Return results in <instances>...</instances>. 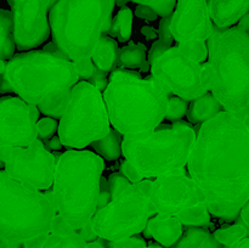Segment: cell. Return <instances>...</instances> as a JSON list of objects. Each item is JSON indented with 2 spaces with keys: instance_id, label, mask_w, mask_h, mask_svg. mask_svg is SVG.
Segmentation results:
<instances>
[{
  "instance_id": "28",
  "label": "cell",
  "mask_w": 249,
  "mask_h": 248,
  "mask_svg": "<svg viewBox=\"0 0 249 248\" xmlns=\"http://www.w3.org/2000/svg\"><path fill=\"white\" fill-rule=\"evenodd\" d=\"M71 92H72V89L61 92V94L46 100L45 102H43V104L38 106L39 112L45 114L46 117H51V118L60 121V118L63 116L68 106V102H70L71 99Z\"/></svg>"
},
{
  "instance_id": "18",
  "label": "cell",
  "mask_w": 249,
  "mask_h": 248,
  "mask_svg": "<svg viewBox=\"0 0 249 248\" xmlns=\"http://www.w3.org/2000/svg\"><path fill=\"white\" fill-rule=\"evenodd\" d=\"M214 26L230 28L240 23L249 12V0H208Z\"/></svg>"
},
{
  "instance_id": "17",
  "label": "cell",
  "mask_w": 249,
  "mask_h": 248,
  "mask_svg": "<svg viewBox=\"0 0 249 248\" xmlns=\"http://www.w3.org/2000/svg\"><path fill=\"white\" fill-rule=\"evenodd\" d=\"M23 248H87V242L56 213L50 230L23 243Z\"/></svg>"
},
{
  "instance_id": "40",
  "label": "cell",
  "mask_w": 249,
  "mask_h": 248,
  "mask_svg": "<svg viewBox=\"0 0 249 248\" xmlns=\"http://www.w3.org/2000/svg\"><path fill=\"white\" fill-rule=\"evenodd\" d=\"M240 216H241V219H242L243 224L249 228V199H248L247 203L245 204V207L242 208V211H241Z\"/></svg>"
},
{
  "instance_id": "8",
  "label": "cell",
  "mask_w": 249,
  "mask_h": 248,
  "mask_svg": "<svg viewBox=\"0 0 249 248\" xmlns=\"http://www.w3.org/2000/svg\"><path fill=\"white\" fill-rule=\"evenodd\" d=\"M196 138L189 122L177 121L172 128L124 136L123 156L143 179H156L185 169Z\"/></svg>"
},
{
  "instance_id": "47",
  "label": "cell",
  "mask_w": 249,
  "mask_h": 248,
  "mask_svg": "<svg viewBox=\"0 0 249 248\" xmlns=\"http://www.w3.org/2000/svg\"><path fill=\"white\" fill-rule=\"evenodd\" d=\"M53 1H55V4H56V2H57V1H58V0H53Z\"/></svg>"
},
{
  "instance_id": "38",
  "label": "cell",
  "mask_w": 249,
  "mask_h": 248,
  "mask_svg": "<svg viewBox=\"0 0 249 248\" xmlns=\"http://www.w3.org/2000/svg\"><path fill=\"white\" fill-rule=\"evenodd\" d=\"M80 236L83 237V240L85 241V242H91V241H95L99 238V236L96 235V232L94 231V229H92L91 224H87V225L84 226V228L80 229Z\"/></svg>"
},
{
  "instance_id": "35",
  "label": "cell",
  "mask_w": 249,
  "mask_h": 248,
  "mask_svg": "<svg viewBox=\"0 0 249 248\" xmlns=\"http://www.w3.org/2000/svg\"><path fill=\"white\" fill-rule=\"evenodd\" d=\"M90 84L94 85L97 90H100L101 92H104L106 90L107 85L109 82V74L105 71L99 70L97 67H94V72H92L91 77L87 80Z\"/></svg>"
},
{
  "instance_id": "46",
  "label": "cell",
  "mask_w": 249,
  "mask_h": 248,
  "mask_svg": "<svg viewBox=\"0 0 249 248\" xmlns=\"http://www.w3.org/2000/svg\"><path fill=\"white\" fill-rule=\"evenodd\" d=\"M148 248H170V247H164V246L160 245L158 242H153V243H150V245H147Z\"/></svg>"
},
{
  "instance_id": "44",
  "label": "cell",
  "mask_w": 249,
  "mask_h": 248,
  "mask_svg": "<svg viewBox=\"0 0 249 248\" xmlns=\"http://www.w3.org/2000/svg\"><path fill=\"white\" fill-rule=\"evenodd\" d=\"M6 66H7V61L0 60V77L4 75L5 70H6Z\"/></svg>"
},
{
  "instance_id": "14",
  "label": "cell",
  "mask_w": 249,
  "mask_h": 248,
  "mask_svg": "<svg viewBox=\"0 0 249 248\" xmlns=\"http://www.w3.org/2000/svg\"><path fill=\"white\" fill-rule=\"evenodd\" d=\"M14 17V35L19 51H29L45 43L51 34L49 12L53 0H6Z\"/></svg>"
},
{
  "instance_id": "15",
  "label": "cell",
  "mask_w": 249,
  "mask_h": 248,
  "mask_svg": "<svg viewBox=\"0 0 249 248\" xmlns=\"http://www.w3.org/2000/svg\"><path fill=\"white\" fill-rule=\"evenodd\" d=\"M39 109L18 96L0 99V147H24L38 139Z\"/></svg>"
},
{
  "instance_id": "20",
  "label": "cell",
  "mask_w": 249,
  "mask_h": 248,
  "mask_svg": "<svg viewBox=\"0 0 249 248\" xmlns=\"http://www.w3.org/2000/svg\"><path fill=\"white\" fill-rule=\"evenodd\" d=\"M223 111L225 109L218 101V99L211 91H208L202 96L190 101L186 117L189 123L203 124L213 119Z\"/></svg>"
},
{
  "instance_id": "3",
  "label": "cell",
  "mask_w": 249,
  "mask_h": 248,
  "mask_svg": "<svg viewBox=\"0 0 249 248\" xmlns=\"http://www.w3.org/2000/svg\"><path fill=\"white\" fill-rule=\"evenodd\" d=\"M114 5L116 0H58L50 9L53 44L74 63L80 79L94 72L92 53L111 28Z\"/></svg>"
},
{
  "instance_id": "13",
  "label": "cell",
  "mask_w": 249,
  "mask_h": 248,
  "mask_svg": "<svg viewBox=\"0 0 249 248\" xmlns=\"http://www.w3.org/2000/svg\"><path fill=\"white\" fill-rule=\"evenodd\" d=\"M0 160L7 174L14 179L40 191L53 186L56 158L40 139L24 147H0Z\"/></svg>"
},
{
  "instance_id": "39",
  "label": "cell",
  "mask_w": 249,
  "mask_h": 248,
  "mask_svg": "<svg viewBox=\"0 0 249 248\" xmlns=\"http://www.w3.org/2000/svg\"><path fill=\"white\" fill-rule=\"evenodd\" d=\"M45 146H46V148H48L49 151H58L60 150L61 147H62V142H61V139H60V136H58V134L57 135H55V136H53V138L50 139V140H48V141H45Z\"/></svg>"
},
{
  "instance_id": "12",
  "label": "cell",
  "mask_w": 249,
  "mask_h": 248,
  "mask_svg": "<svg viewBox=\"0 0 249 248\" xmlns=\"http://www.w3.org/2000/svg\"><path fill=\"white\" fill-rule=\"evenodd\" d=\"M170 33L178 46L198 62L208 58V41L214 29L208 0H177L170 17Z\"/></svg>"
},
{
  "instance_id": "5",
  "label": "cell",
  "mask_w": 249,
  "mask_h": 248,
  "mask_svg": "<svg viewBox=\"0 0 249 248\" xmlns=\"http://www.w3.org/2000/svg\"><path fill=\"white\" fill-rule=\"evenodd\" d=\"M104 158L87 150H68L56 159L51 201L74 230L91 221L99 207Z\"/></svg>"
},
{
  "instance_id": "32",
  "label": "cell",
  "mask_w": 249,
  "mask_h": 248,
  "mask_svg": "<svg viewBox=\"0 0 249 248\" xmlns=\"http://www.w3.org/2000/svg\"><path fill=\"white\" fill-rule=\"evenodd\" d=\"M131 1L152 7L156 14L160 17L172 16L175 5H177V0H131Z\"/></svg>"
},
{
  "instance_id": "37",
  "label": "cell",
  "mask_w": 249,
  "mask_h": 248,
  "mask_svg": "<svg viewBox=\"0 0 249 248\" xmlns=\"http://www.w3.org/2000/svg\"><path fill=\"white\" fill-rule=\"evenodd\" d=\"M135 15L139 18H145L148 19V21H155L158 16L155 10L152 7L147 6V5H138L135 10Z\"/></svg>"
},
{
  "instance_id": "29",
  "label": "cell",
  "mask_w": 249,
  "mask_h": 248,
  "mask_svg": "<svg viewBox=\"0 0 249 248\" xmlns=\"http://www.w3.org/2000/svg\"><path fill=\"white\" fill-rule=\"evenodd\" d=\"M248 230L245 225L242 224H233V225L225 226V228L218 229L214 231V237L216 238L219 243L224 246V247H232L236 243L240 242L241 240L247 236Z\"/></svg>"
},
{
  "instance_id": "10",
  "label": "cell",
  "mask_w": 249,
  "mask_h": 248,
  "mask_svg": "<svg viewBox=\"0 0 249 248\" xmlns=\"http://www.w3.org/2000/svg\"><path fill=\"white\" fill-rule=\"evenodd\" d=\"M58 136L66 147L83 150L111 130L104 94L87 80L72 88L71 99L60 118Z\"/></svg>"
},
{
  "instance_id": "41",
  "label": "cell",
  "mask_w": 249,
  "mask_h": 248,
  "mask_svg": "<svg viewBox=\"0 0 249 248\" xmlns=\"http://www.w3.org/2000/svg\"><path fill=\"white\" fill-rule=\"evenodd\" d=\"M87 248H107V247L101 242V240H95V241H91V242H87Z\"/></svg>"
},
{
  "instance_id": "43",
  "label": "cell",
  "mask_w": 249,
  "mask_h": 248,
  "mask_svg": "<svg viewBox=\"0 0 249 248\" xmlns=\"http://www.w3.org/2000/svg\"><path fill=\"white\" fill-rule=\"evenodd\" d=\"M230 248H249V237H245L243 240H241L240 242L236 243L235 246Z\"/></svg>"
},
{
  "instance_id": "7",
  "label": "cell",
  "mask_w": 249,
  "mask_h": 248,
  "mask_svg": "<svg viewBox=\"0 0 249 248\" xmlns=\"http://www.w3.org/2000/svg\"><path fill=\"white\" fill-rule=\"evenodd\" d=\"M55 215L51 197L10 177L0 160V241L23 245L48 232Z\"/></svg>"
},
{
  "instance_id": "22",
  "label": "cell",
  "mask_w": 249,
  "mask_h": 248,
  "mask_svg": "<svg viewBox=\"0 0 249 248\" xmlns=\"http://www.w3.org/2000/svg\"><path fill=\"white\" fill-rule=\"evenodd\" d=\"M118 67L124 70L148 72L151 66L145 46L142 44L129 43L128 45L119 49Z\"/></svg>"
},
{
  "instance_id": "34",
  "label": "cell",
  "mask_w": 249,
  "mask_h": 248,
  "mask_svg": "<svg viewBox=\"0 0 249 248\" xmlns=\"http://www.w3.org/2000/svg\"><path fill=\"white\" fill-rule=\"evenodd\" d=\"M107 248H148L145 240L138 236L125 238L121 241H108Z\"/></svg>"
},
{
  "instance_id": "25",
  "label": "cell",
  "mask_w": 249,
  "mask_h": 248,
  "mask_svg": "<svg viewBox=\"0 0 249 248\" xmlns=\"http://www.w3.org/2000/svg\"><path fill=\"white\" fill-rule=\"evenodd\" d=\"M123 138L124 136L118 130L111 128L105 138L92 142L91 146L96 155L101 158L106 160H116L123 155Z\"/></svg>"
},
{
  "instance_id": "1",
  "label": "cell",
  "mask_w": 249,
  "mask_h": 248,
  "mask_svg": "<svg viewBox=\"0 0 249 248\" xmlns=\"http://www.w3.org/2000/svg\"><path fill=\"white\" fill-rule=\"evenodd\" d=\"M186 167L211 214L235 220L249 199V113L201 124Z\"/></svg>"
},
{
  "instance_id": "26",
  "label": "cell",
  "mask_w": 249,
  "mask_h": 248,
  "mask_svg": "<svg viewBox=\"0 0 249 248\" xmlns=\"http://www.w3.org/2000/svg\"><path fill=\"white\" fill-rule=\"evenodd\" d=\"M131 27H133V11L129 7L123 6L112 19L111 28L107 34L125 43L130 40L131 29H133Z\"/></svg>"
},
{
  "instance_id": "23",
  "label": "cell",
  "mask_w": 249,
  "mask_h": 248,
  "mask_svg": "<svg viewBox=\"0 0 249 248\" xmlns=\"http://www.w3.org/2000/svg\"><path fill=\"white\" fill-rule=\"evenodd\" d=\"M175 248H224V246L207 229L192 226L182 233Z\"/></svg>"
},
{
  "instance_id": "30",
  "label": "cell",
  "mask_w": 249,
  "mask_h": 248,
  "mask_svg": "<svg viewBox=\"0 0 249 248\" xmlns=\"http://www.w3.org/2000/svg\"><path fill=\"white\" fill-rule=\"evenodd\" d=\"M189 101H186V100L181 99V97L179 96L169 97L165 119L173 122L180 121L182 117L186 116L187 109H189Z\"/></svg>"
},
{
  "instance_id": "45",
  "label": "cell",
  "mask_w": 249,
  "mask_h": 248,
  "mask_svg": "<svg viewBox=\"0 0 249 248\" xmlns=\"http://www.w3.org/2000/svg\"><path fill=\"white\" fill-rule=\"evenodd\" d=\"M129 1H131V0H116V5L119 7H123L125 6Z\"/></svg>"
},
{
  "instance_id": "2",
  "label": "cell",
  "mask_w": 249,
  "mask_h": 248,
  "mask_svg": "<svg viewBox=\"0 0 249 248\" xmlns=\"http://www.w3.org/2000/svg\"><path fill=\"white\" fill-rule=\"evenodd\" d=\"M111 126L123 136L155 131L165 119L170 91L155 77L117 68L104 92Z\"/></svg>"
},
{
  "instance_id": "33",
  "label": "cell",
  "mask_w": 249,
  "mask_h": 248,
  "mask_svg": "<svg viewBox=\"0 0 249 248\" xmlns=\"http://www.w3.org/2000/svg\"><path fill=\"white\" fill-rule=\"evenodd\" d=\"M131 182L122 174L119 173H113L111 177H108V180H106V189L107 192H108L109 197H113L114 195H117L118 192H121L122 190L125 189L128 185H130Z\"/></svg>"
},
{
  "instance_id": "11",
  "label": "cell",
  "mask_w": 249,
  "mask_h": 248,
  "mask_svg": "<svg viewBox=\"0 0 249 248\" xmlns=\"http://www.w3.org/2000/svg\"><path fill=\"white\" fill-rule=\"evenodd\" d=\"M151 74L165 85L170 94L192 101L208 92L203 79V63L185 53L179 46L150 51Z\"/></svg>"
},
{
  "instance_id": "31",
  "label": "cell",
  "mask_w": 249,
  "mask_h": 248,
  "mask_svg": "<svg viewBox=\"0 0 249 248\" xmlns=\"http://www.w3.org/2000/svg\"><path fill=\"white\" fill-rule=\"evenodd\" d=\"M58 126L60 122L51 117H45V118L39 119L36 123V130H38V139H40L43 142L50 140L53 136L58 134Z\"/></svg>"
},
{
  "instance_id": "6",
  "label": "cell",
  "mask_w": 249,
  "mask_h": 248,
  "mask_svg": "<svg viewBox=\"0 0 249 248\" xmlns=\"http://www.w3.org/2000/svg\"><path fill=\"white\" fill-rule=\"evenodd\" d=\"M2 78L14 94L36 107L71 90L80 79L74 63L53 43L43 50L16 53L7 61Z\"/></svg>"
},
{
  "instance_id": "4",
  "label": "cell",
  "mask_w": 249,
  "mask_h": 248,
  "mask_svg": "<svg viewBox=\"0 0 249 248\" xmlns=\"http://www.w3.org/2000/svg\"><path fill=\"white\" fill-rule=\"evenodd\" d=\"M207 46L203 79L208 90L225 111L249 113V32L214 26Z\"/></svg>"
},
{
  "instance_id": "24",
  "label": "cell",
  "mask_w": 249,
  "mask_h": 248,
  "mask_svg": "<svg viewBox=\"0 0 249 248\" xmlns=\"http://www.w3.org/2000/svg\"><path fill=\"white\" fill-rule=\"evenodd\" d=\"M16 49L12 12L0 9V60H11Z\"/></svg>"
},
{
  "instance_id": "36",
  "label": "cell",
  "mask_w": 249,
  "mask_h": 248,
  "mask_svg": "<svg viewBox=\"0 0 249 248\" xmlns=\"http://www.w3.org/2000/svg\"><path fill=\"white\" fill-rule=\"evenodd\" d=\"M121 173L130 182H140V181H142V180H145L143 179L142 175L139 174V173L135 170V168H134L130 163L126 162V160H124V162L122 163Z\"/></svg>"
},
{
  "instance_id": "27",
  "label": "cell",
  "mask_w": 249,
  "mask_h": 248,
  "mask_svg": "<svg viewBox=\"0 0 249 248\" xmlns=\"http://www.w3.org/2000/svg\"><path fill=\"white\" fill-rule=\"evenodd\" d=\"M177 218L179 219L182 225L203 228L211 223V212H209L206 203H199L178 214Z\"/></svg>"
},
{
  "instance_id": "9",
  "label": "cell",
  "mask_w": 249,
  "mask_h": 248,
  "mask_svg": "<svg viewBox=\"0 0 249 248\" xmlns=\"http://www.w3.org/2000/svg\"><path fill=\"white\" fill-rule=\"evenodd\" d=\"M152 180L145 179L114 195L92 216V229L101 240L121 241L142 232L148 220L157 214L151 201Z\"/></svg>"
},
{
  "instance_id": "21",
  "label": "cell",
  "mask_w": 249,
  "mask_h": 248,
  "mask_svg": "<svg viewBox=\"0 0 249 248\" xmlns=\"http://www.w3.org/2000/svg\"><path fill=\"white\" fill-rule=\"evenodd\" d=\"M118 56L119 48L117 41L108 34H104L95 48L91 60L95 67L111 73L118 68Z\"/></svg>"
},
{
  "instance_id": "42",
  "label": "cell",
  "mask_w": 249,
  "mask_h": 248,
  "mask_svg": "<svg viewBox=\"0 0 249 248\" xmlns=\"http://www.w3.org/2000/svg\"><path fill=\"white\" fill-rule=\"evenodd\" d=\"M238 27H241V28L245 29V31L249 32V12L245 17H243L242 19H241L240 23H238Z\"/></svg>"
},
{
  "instance_id": "19",
  "label": "cell",
  "mask_w": 249,
  "mask_h": 248,
  "mask_svg": "<svg viewBox=\"0 0 249 248\" xmlns=\"http://www.w3.org/2000/svg\"><path fill=\"white\" fill-rule=\"evenodd\" d=\"M145 230L156 242L164 247H172L182 236V224L177 216L157 213L148 220Z\"/></svg>"
},
{
  "instance_id": "16",
  "label": "cell",
  "mask_w": 249,
  "mask_h": 248,
  "mask_svg": "<svg viewBox=\"0 0 249 248\" xmlns=\"http://www.w3.org/2000/svg\"><path fill=\"white\" fill-rule=\"evenodd\" d=\"M151 201L158 214L173 216L204 203L196 182L185 169L156 177L152 181Z\"/></svg>"
}]
</instances>
